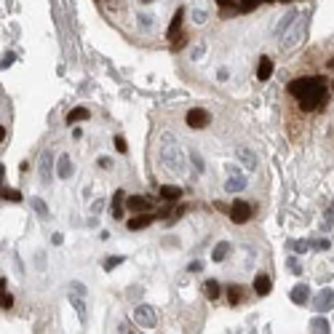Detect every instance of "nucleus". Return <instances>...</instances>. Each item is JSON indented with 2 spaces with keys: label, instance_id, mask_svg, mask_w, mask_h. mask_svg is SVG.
<instances>
[{
  "label": "nucleus",
  "instance_id": "obj_18",
  "mask_svg": "<svg viewBox=\"0 0 334 334\" xmlns=\"http://www.w3.org/2000/svg\"><path fill=\"white\" fill-rule=\"evenodd\" d=\"M123 214V192L118 190L115 198H112V217H121Z\"/></svg>",
  "mask_w": 334,
  "mask_h": 334
},
{
  "label": "nucleus",
  "instance_id": "obj_2",
  "mask_svg": "<svg viewBox=\"0 0 334 334\" xmlns=\"http://www.w3.org/2000/svg\"><path fill=\"white\" fill-rule=\"evenodd\" d=\"M134 321H137L142 329H155V308H150V305H139V308H134Z\"/></svg>",
  "mask_w": 334,
  "mask_h": 334
},
{
  "label": "nucleus",
  "instance_id": "obj_21",
  "mask_svg": "<svg viewBox=\"0 0 334 334\" xmlns=\"http://www.w3.org/2000/svg\"><path fill=\"white\" fill-rule=\"evenodd\" d=\"M228 299H230V305H238L241 299H243L241 289H238V286H228Z\"/></svg>",
  "mask_w": 334,
  "mask_h": 334
},
{
  "label": "nucleus",
  "instance_id": "obj_28",
  "mask_svg": "<svg viewBox=\"0 0 334 334\" xmlns=\"http://www.w3.org/2000/svg\"><path fill=\"white\" fill-rule=\"evenodd\" d=\"M115 147H118V152H126V139L118 137V139H115Z\"/></svg>",
  "mask_w": 334,
  "mask_h": 334
},
{
  "label": "nucleus",
  "instance_id": "obj_29",
  "mask_svg": "<svg viewBox=\"0 0 334 334\" xmlns=\"http://www.w3.org/2000/svg\"><path fill=\"white\" fill-rule=\"evenodd\" d=\"M192 163H195V166H198V171H203V161H201V158H198V155H192Z\"/></svg>",
  "mask_w": 334,
  "mask_h": 334
},
{
  "label": "nucleus",
  "instance_id": "obj_19",
  "mask_svg": "<svg viewBox=\"0 0 334 334\" xmlns=\"http://www.w3.org/2000/svg\"><path fill=\"white\" fill-rule=\"evenodd\" d=\"M243 185H246V179H243V177H233L228 185H225V190H228V192H238V190H243Z\"/></svg>",
  "mask_w": 334,
  "mask_h": 334
},
{
  "label": "nucleus",
  "instance_id": "obj_23",
  "mask_svg": "<svg viewBox=\"0 0 334 334\" xmlns=\"http://www.w3.org/2000/svg\"><path fill=\"white\" fill-rule=\"evenodd\" d=\"M3 201L16 203V201H21V192L19 190H11V188H3Z\"/></svg>",
  "mask_w": 334,
  "mask_h": 334
},
{
  "label": "nucleus",
  "instance_id": "obj_6",
  "mask_svg": "<svg viewBox=\"0 0 334 334\" xmlns=\"http://www.w3.org/2000/svg\"><path fill=\"white\" fill-rule=\"evenodd\" d=\"M209 121H211V115H209L206 110H201V107H195V110L188 112V126L190 128H206Z\"/></svg>",
  "mask_w": 334,
  "mask_h": 334
},
{
  "label": "nucleus",
  "instance_id": "obj_10",
  "mask_svg": "<svg viewBox=\"0 0 334 334\" xmlns=\"http://www.w3.org/2000/svg\"><path fill=\"white\" fill-rule=\"evenodd\" d=\"M308 299H310V289L305 286V284H299V286L292 289V302L294 305H305Z\"/></svg>",
  "mask_w": 334,
  "mask_h": 334
},
{
  "label": "nucleus",
  "instance_id": "obj_32",
  "mask_svg": "<svg viewBox=\"0 0 334 334\" xmlns=\"http://www.w3.org/2000/svg\"><path fill=\"white\" fill-rule=\"evenodd\" d=\"M139 3H152V0H139Z\"/></svg>",
  "mask_w": 334,
  "mask_h": 334
},
{
  "label": "nucleus",
  "instance_id": "obj_31",
  "mask_svg": "<svg viewBox=\"0 0 334 334\" xmlns=\"http://www.w3.org/2000/svg\"><path fill=\"white\" fill-rule=\"evenodd\" d=\"M217 3H219V5H222V8H225V5H233V0H217Z\"/></svg>",
  "mask_w": 334,
  "mask_h": 334
},
{
  "label": "nucleus",
  "instance_id": "obj_1",
  "mask_svg": "<svg viewBox=\"0 0 334 334\" xmlns=\"http://www.w3.org/2000/svg\"><path fill=\"white\" fill-rule=\"evenodd\" d=\"M326 78H321L318 83H315L313 88H310L308 94H302L299 96V110H305V112H310V110H318V107H324V102H326Z\"/></svg>",
  "mask_w": 334,
  "mask_h": 334
},
{
  "label": "nucleus",
  "instance_id": "obj_14",
  "mask_svg": "<svg viewBox=\"0 0 334 334\" xmlns=\"http://www.w3.org/2000/svg\"><path fill=\"white\" fill-rule=\"evenodd\" d=\"M70 174H72L70 155H62V158H59V179H70Z\"/></svg>",
  "mask_w": 334,
  "mask_h": 334
},
{
  "label": "nucleus",
  "instance_id": "obj_24",
  "mask_svg": "<svg viewBox=\"0 0 334 334\" xmlns=\"http://www.w3.org/2000/svg\"><path fill=\"white\" fill-rule=\"evenodd\" d=\"M259 3H262V0H241L238 8H241V14H249V11H254Z\"/></svg>",
  "mask_w": 334,
  "mask_h": 334
},
{
  "label": "nucleus",
  "instance_id": "obj_17",
  "mask_svg": "<svg viewBox=\"0 0 334 334\" xmlns=\"http://www.w3.org/2000/svg\"><path fill=\"white\" fill-rule=\"evenodd\" d=\"M228 251H230L228 243H217V246H214V251H211V259H214V262H222V259L228 257Z\"/></svg>",
  "mask_w": 334,
  "mask_h": 334
},
{
  "label": "nucleus",
  "instance_id": "obj_34",
  "mask_svg": "<svg viewBox=\"0 0 334 334\" xmlns=\"http://www.w3.org/2000/svg\"><path fill=\"white\" fill-rule=\"evenodd\" d=\"M281 3H292V0H281Z\"/></svg>",
  "mask_w": 334,
  "mask_h": 334
},
{
  "label": "nucleus",
  "instance_id": "obj_8",
  "mask_svg": "<svg viewBox=\"0 0 334 334\" xmlns=\"http://www.w3.org/2000/svg\"><path fill=\"white\" fill-rule=\"evenodd\" d=\"M126 206L131 209L134 214H142V211H150V201H147L145 195H131L126 201Z\"/></svg>",
  "mask_w": 334,
  "mask_h": 334
},
{
  "label": "nucleus",
  "instance_id": "obj_25",
  "mask_svg": "<svg viewBox=\"0 0 334 334\" xmlns=\"http://www.w3.org/2000/svg\"><path fill=\"white\" fill-rule=\"evenodd\" d=\"M123 262V257H107L104 259V270H112V268H118V265Z\"/></svg>",
  "mask_w": 334,
  "mask_h": 334
},
{
  "label": "nucleus",
  "instance_id": "obj_7",
  "mask_svg": "<svg viewBox=\"0 0 334 334\" xmlns=\"http://www.w3.org/2000/svg\"><path fill=\"white\" fill-rule=\"evenodd\" d=\"M150 222H152V214L150 211H142V214H134V217L126 222V228L128 230H145Z\"/></svg>",
  "mask_w": 334,
  "mask_h": 334
},
{
  "label": "nucleus",
  "instance_id": "obj_4",
  "mask_svg": "<svg viewBox=\"0 0 334 334\" xmlns=\"http://www.w3.org/2000/svg\"><path fill=\"white\" fill-rule=\"evenodd\" d=\"M249 217H251V206H249L246 201H235L233 206H230V219H233L235 225L249 222Z\"/></svg>",
  "mask_w": 334,
  "mask_h": 334
},
{
  "label": "nucleus",
  "instance_id": "obj_27",
  "mask_svg": "<svg viewBox=\"0 0 334 334\" xmlns=\"http://www.w3.org/2000/svg\"><path fill=\"white\" fill-rule=\"evenodd\" d=\"M185 43H188V38L179 35V38H174V41H171V48H174V51H179V48H185Z\"/></svg>",
  "mask_w": 334,
  "mask_h": 334
},
{
  "label": "nucleus",
  "instance_id": "obj_3",
  "mask_svg": "<svg viewBox=\"0 0 334 334\" xmlns=\"http://www.w3.org/2000/svg\"><path fill=\"white\" fill-rule=\"evenodd\" d=\"M321 81V75H313V78H297V81H292L289 83V94L294 96V99H299L302 94H308L310 88L315 86V83Z\"/></svg>",
  "mask_w": 334,
  "mask_h": 334
},
{
  "label": "nucleus",
  "instance_id": "obj_12",
  "mask_svg": "<svg viewBox=\"0 0 334 334\" xmlns=\"http://www.w3.org/2000/svg\"><path fill=\"white\" fill-rule=\"evenodd\" d=\"M270 289H273V286H270V278H268V275H257V278H254V292H257L259 297H268Z\"/></svg>",
  "mask_w": 334,
  "mask_h": 334
},
{
  "label": "nucleus",
  "instance_id": "obj_16",
  "mask_svg": "<svg viewBox=\"0 0 334 334\" xmlns=\"http://www.w3.org/2000/svg\"><path fill=\"white\" fill-rule=\"evenodd\" d=\"M179 195H182V190L174 188V185H166V188H161V198H163V201H177Z\"/></svg>",
  "mask_w": 334,
  "mask_h": 334
},
{
  "label": "nucleus",
  "instance_id": "obj_30",
  "mask_svg": "<svg viewBox=\"0 0 334 334\" xmlns=\"http://www.w3.org/2000/svg\"><path fill=\"white\" fill-rule=\"evenodd\" d=\"M51 241H54V243H56V246H59V243H62V241H64V238H62V233H54V238H51Z\"/></svg>",
  "mask_w": 334,
  "mask_h": 334
},
{
  "label": "nucleus",
  "instance_id": "obj_11",
  "mask_svg": "<svg viewBox=\"0 0 334 334\" xmlns=\"http://www.w3.org/2000/svg\"><path fill=\"white\" fill-rule=\"evenodd\" d=\"M270 75H273V62H270V56H262V59H259V67H257V78L259 81H268Z\"/></svg>",
  "mask_w": 334,
  "mask_h": 334
},
{
  "label": "nucleus",
  "instance_id": "obj_20",
  "mask_svg": "<svg viewBox=\"0 0 334 334\" xmlns=\"http://www.w3.org/2000/svg\"><path fill=\"white\" fill-rule=\"evenodd\" d=\"M294 19H299V16H297V11H292V14L286 16V19H281V21H278V35H284V32L289 30V24H292Z\"/></svg>",
  "mask_w": 334,
  "mask_h": 334
},
{
  "label": "nucleus",
  "instance_id": "obj_33",
  "mask_svg": "<svg viewBox=\"0 0 334 334\" xmlns=\"http://www.w3.org/2000/svg\"><path fill=\"white\" fill-rule=\"evenodd\" d=\"M262 3H273V0H262Z\"/></svg>",
  "mask_w": 334,
  "mask_h": 334
},
{
  "label": "nucleus",
  "instance_id": "obj_26",
  "mask_svg": "<svg viewBox=\"0 0 334 334\" xmlns=\"http://www.w3.org/2000/svg\"><path fill=\"white\" fill-rule=\"evenodd\" d=\"M11 305H14V297H11V294H5V292H3V297H0V308H3V310H8Z\"/></svg>",
  "mask_w": 334,
  "mask_h": 334
},
{
  "label": "nucleus",
  "instance_id": "obj_5",
  "mask_svg": "<svg viewBox=\"0 0 334 334\" xmlns=\"http://www.w3.org/2000/svg\"><path fill=\"white\" fill-rule=\"evenodd\" d=\"M313 308L318 310V313H326L329 308H334V292H332V289H321V292L315 294Z\"/></svg>",
  "mask_w": 334,
  "mask_h": 334
},
{
  "label": "nucleus",
  "instance_id": "obj_22",
  "mask_svg": "<svg viewBox=\"0 0 334 334\" xmlns=\"http://www.w3.org/2000/svg\"><path fill=\"white\" fill-rule=\"evenodd\" d=\"M310 329L313 332H329V321L326 318H313L310 321Z\"/></svg>",
  "mask_w": 334,
  "mask_h": 334
},
{
  "label": "nucleus",
  "instance_id": "obj_13",
  "mask_svg": "<svg viewBox=\"0 0 334 334\" xmlns=\"http://www.w3.org/2000/svg\"><path fill=\"white\" fill-rule=\"evenodd\" d=\"M86 118H88L86 107H75V110L67 112V123H70V126H72V123H78V121H86Z\"/></svg>",
  "mask_w": 334,
  "mask_h": 334
},
{
  "label": "nucleus",
  "instance_id": "obj_9",
  "mask_svg": "<svg viewBox=\"0 0 334 334\" xmlns=\"http://www.w3.org/2000/svg\"><path fill=\"white\" fill-rule=\"evenodd\" d=\"M182 19H185V11L182 8H177V14H174V19H171V24H168V38H177V35H182Z\"/></svg>",
  "mask_w": 334,
  "mask_h": 334
},
{
  "label": "nucleus",
  "instance_id": "obj_15",
  "mask_svg": "<svg viewBox=\"0 0 334 334\" xmlns=\"http://www.w3.org/2000/svg\"><path fill=\"white\" fill-rule=\"evenodd\" d=\"M219 292H222V286H219L217 281H206V286H203V294H206L209 299H219Z\"/></svg>",
  "mask_w": 334,
  "mask_h": 334
}]
</instances>
